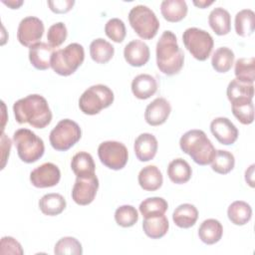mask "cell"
Returning a JSON list of instances; mask_svg holds the SVG:
<instances>
[{
    "mask_svg": "<svg viewBox=\"0 0 255 255\" xmlns=\"http://www.w3.org/2000/svg\"><path fill=\"white\" fill-rule=\"evenodd\" d=\"M115 220L122 227H130L138 220L137 210L131 205H122L116 209Z\"/></svg>",
    "mask_w": 255,
    "mask_h": 255,
    "instance_id": "obj_39",
    "label": "cell"
},
{
    "mask_svg": "<svg viewBox=\"0 0 255 255\" xmlns=\"http://www.w3.org/2000/svg\"><path fill=\"white\" fill-rule=\"evenodd\" d=\"M169 228V223L164 214L154 215L144 218L142 229L146 236L151 239H159L163 237Z\"/></svg>",
    "mask_w": 255,
    "mask_h": 255,
    "instance_id": "obj_22",
    "label": "cell"
},
{
    "mask_svg": "<svg viewBox=\"0 0 255 255\" xmlns=\"http://www.w3.org/2000/svg\"><path fill=\"white\" fill-rule=\"evenodd\" d=\"M227 98L232 104L240 100H253L254 97V85L241 83L238 80H232L227 87Z\"/></svg>",
    "mask_w": 255,
    "mask_h": 255,
    "instance_id": "obj_32",
    "label": "cell"
},
{
    "mask_svg": "<svg viewBox=\"0 0 255 255\" xmlns=\"http://www.w3.org/2000/svg\"><path fill=\"white\" fill-rule=\"evenodd\" d=\"M235 165L234 155L227 150L218 149L211 161V168L213 171L219 174L229 173Z\"/></svg>",
    "mask_w": 255,
    "mask_h": 255,
    "instance_id": "obj_37",
    "label": "cell"
},
{
    "mask_svg": "<svg viewBox=\"0 0 255 255\" xmlns=\"http://www.w3.org/2000/svg\"><path fill=\"white\" fill-rule=\"evenodd\" d=\"M98 155L101 162L113 170L124 168L128 159L127 146L116 140H107L100 143L98 147Z\"/></svg>",
    "mask_w": 255,
    "mask_h": 255,
    "instance_id": "obj_10",
    "label": "cell"
},
{
    "mask_svg": "<svg viewBox=\"0 0 255 255\" xmlns=\"http://www.w3.org/2000/svg\"><path fill=\"white\" fill-rule=\"evenodd\" d=\"M236 80L245 84H253L255 80V58H240L235 63Z\"/></svg>",
    "mask_w": 255,
    "mask_h": 255,
    "instance_id": "obj_33",
    "label": "cell"
},
{
    "mask_svg": "<svg viewBox=\"0 0 255 255\" xmlns=\"http://www.w3.org/2000/svg\"><path fill=\"white\" fill-rule=\"evenodd\" d=\"M128 21L137 36L143 40L152 39L159 29V21L155 13L144 5L132 7L128 13Z\"/></svg>",
    "mask_w": 255,
    "mask_h": 255,
    "instance_id": "obj_7",
    "label": "cell"
},
{
    "mask_svg": "<svg viewBox=\"0 0 255 255\" xmlns=\"http://www.w3.org/2000/svg\"><path fill=\"white\" fill-rule=\"evenodd\" d=\"M55 48L48 43L38 42L29 49V60L32 66L40 71L47 70L51 67V60Z\"/></svg>",
    "mask_w": 255,
    "mask_h": 255,
    "instance_id": "obj_17",
    "label": "cell"
},
{
    "mask_svg": "<svg viewBox=\"0 0 255 255\" xmlns=\"http://www.w3.org/2000/svg\"><path fill=\"white\" fill-rule=\"evenodd\" d=\"M51 11L57 14H63L69 12L74 4V0H56V1H48L47 2Z\"/></svg>",
    "mask_w": 255,
    "mask_h": 255,
    "instance_id": "obj_43",
    "label": "cell"
},
{
    "mask_svg": "<svg viewBox=\"0 0 255 255\" xmlns=\"http://www.w3.org/2000/svg\"><path fill=\"white\" fill-rule=\"evenodd\" d=\"M21 244L11 236H4L0 243V254H23Z\"/></svg>",
    "mask_w": 255,
    "mask_h": 255,
    "instance_id": "obj_42",
    "label": "cell"
},
{
    "mask_svg": "<svg viewBox=\"0 0 255 255\" xmlns=\"http://www.w3.org/2000/svg\"><path fill=\"white\" fill-rule=\"evenodd\" d=\"M115 54L114 46L103 38H98L90 44V55L93 61L98 64L108 63Z\"/></svg>",
    "mask_w": 255,
    "mask_h": 255,
    "instance_id": "obj_29",
    "label": "cell"
},
{
    "mask_svg": "<svg viewBox=\"0 0 255 255\" xmlns=\"http://www.w3.org/2000/svg\"><path fill=\"white\" fill-rule=\"evenodd\" d=\"M187 4L184 0H164L160 4V12L168 22H179L187 14Z\"/></svg>",
    "mask_w": 255,
    "mask_h": 255,
    "instance_id": "obj_23",
    "label": "cell"
},
{
    "mask_svg": "<svg viewBox=\"0 0 255 255\" xmlns=\"http://www.w3.org/2000/svg\"><path fill=\"white\" fill-rule=\"evenodd\" d=\"M15 120L18 124H29L35 128H44L52 121V112L47 100L38 94L29 95L13 105Z\"/></svg>",
    "mask_w": 255,
    "mask_h": 255,
    "instance_id": "obj_1",
    "label": "cell"
},
{
    "mask_svg": "<svg viewBox=\"0 0 255 255\" xmlns=\"http://www.w3.org/2000/svg\"><path fill=\"white\" fill-rule=\"evenodd\" d=\"M137 180L138 184L143 190L155 191L161 187L163 177L158 167L155 165H146L140 169Z\"/></svg>",
    "mask_w": 255,
    "mask_h": 255,
    "instance_id": "obj_20",
    "label": "cell"
},
{
    "mask_svg": "<svg viewBox=\"0 0 255 255\" xmlns=\"http://www.w3.org/2000/svg\"><path fill=\"white\" fill-rule=\"evenodd\" d=\"M85 60L84 47L79 43H71L64 49L54 52L51 68L60 76H70L83 64Z\"/></svg>",
    "mask_w": 255,
    "mask_h": 255,
    "instance_id": "obj_4",
    "label": "cell"
},
{
    "mask_svg": "<svg viewBox=\"0 0 255 255\" xmlns=\"http://www.w3.org/2000/svg\"><path fill=\"white\" fill-rule=\"evenodd\" d=\"M105 33L112 41L122 43L127 34L126 25L121 19L112 18L105 25Z\"/></svg>",
    "mask_w": 255,
    "mask_h": 255,
    "instance_id": "obj_40",
    "label": "cell"
},
{
    "mask_svg": "<svg viewBox=\"0 0 255 255\" xmlns=\"http://www.w3.org/2000/svg\"><path fill=\"white\" fill-rule=\"evenodd\" d=\"M182 42L188 52L198 61H205L213 49V38L205 30L190 27L182 34Z\"/></svg>",
    "mask_w": 255,
    "mask_h": 255,
    "instance_id": "obj_9",
    "label": "cell"
},
{
    "mask_svg": "<svg viewBox=\"0 0 255 255\" xmlns=\"http://www.w3.org/2000/svg\"><path fill=\"white\" fill-rule=\"evenodd\" d=\"M66 199L59 193H48L39 200V208L43 214L56 216L61 214L66 208Z\"/></svg>",
    "mask_w": 255,
    "mask_h": 255,
    "instance_id": "obj_28",
    "label": "cell"
},
{
    "mask_svg": "<svg viewBox=\"0 0 255 255\" xmlns=\"http://www.w3.org/2000/svg\"><path fill=\"white\" fill-rule=\"evenodd\" d=\"M114 93L106 85L98 84L88 88L79 99V108L85 114L94 116L114 103Z\"/></svg>",
    "mask_w": 255,
    "mask_h": 255,
    "instance_id": "obj_6",
    "label": "cell"
},
{
    "mask_svg": "<svg viewBox=\"0 0 255 255\" xmlns=\"http://www.w3.org/2000/svg\"><path fill=\"white\" fill-rule=\"evenodd\" d=\"M234 26L236 34L240 37H248L255 29V13L251 9L240 10L235 15Z\"/></svg>",
    "mask_w": 255,
    "mask_h": 255,
    "instance_id": "obj_31",
    "label": "cell"
},
{
    "mask_svg": "<svg viewBox=\"0 0 255 255\" xmlns=\"http://www.w3.org/2000/svg\"><path fill=\"white\" fill-rule=\"evenodd\" d=\"M157 91V82L148 74L137 75L131 82V92L139 100H146Z\"/></svg>",
    "mask_w": 255,
    "mask_h": 255,
    "instance_id": "obj_19",
    "label": "cell"
},
{
    "mask_svg": "<svg viewBox=\"0 0 255 255\" xmlns=\"http://www.w3.org/2000/svg\"><path fill=\"white\" fill-rule=\"evenodd\" d=\"M158 143L156 137L148 132L140 133L134 140L133 149L136 158L139 161H148L152 159L157 151Z\"/></svg>",
    "mask_w": 255,
    "mask_h": 255,
    "instance_id": "obj_18",
    "label": "cell"
},
{
    "mask_svg": "<svg viewBox=\"0 0 255 255\" xmlns=\"http://www.w3.org/2000/svg\"><path fill=\"white\" fill-rule=\"evenodd\" d=\"M254 164H251L249 166L248 169H246L245 171V180L246 182L251 186V187H254V177H253V174H254Z\"/></svg>",
    "mask_w": 255,
    "mask_h": 255,
    "instance_id": "obj_45",
    "label": "cell"
},
{
    "mask_svg": "<svg viewBox=\"0 0 255 255\" xmlns=\"http://www.w3.org/2000/svg\"><path fill=\"white\" fill-rule=\"evenodd\" d=\"M148 46L141 40H132L124 49V57L127 63L132 67H141L149 60Z\"/></svg>",
    "mask_w": 255,
    "mask_h": 255,
    "instance_id": "obj_16",
    "label": "cell"
},
{
    "mask_svg": "<svg viewBox=\"0 0 255 255\" xmlns=\"http://www.w3.org/2000/svg\"><path fill=\"white\" fill-rule=\"evenodd\" d=\"M213 3V1H193V4L201 9H204L206 7H208L209 5H211Z\"/></svg>",
    "mask_w": 255,
    "mask_h": 255,
    "instance_id": "obj_47",
    "label": "cell"
},
{
    "mask_svg": "<svg viewBox=\"0 0 255 255\" xmlns=\"http://www.w3.org/2000/svg\"><path fill=\"white\" fill-rule=\"evenodd\" d=\"M234 53L228 47H220L215 50L211 58V65L218 73L228 72L234 63Z\"/></svg>",
    "mask_w": 255,
    "mask_h": 255,
    "instance_id": "obj_34",
    "label": "cell"
},
{
    "mask_svg": "<svg viewBox=\"0 0 255 255\" xmlns=\"http://www.w3.org/2000/svg\"><path fill=\"white\" fill-rule=\"evenodd\" d=\"M167 208V201L164 198L157 196L148 197L141 201L139 204V212L144 218L164 214Z\"/></svg>",
    "mask_w": 255,
    "mask_h": 255,
    "instance_id": "obj_35",
    "label": "cell"
},
{
    "mask_svg": "<svg viewBox=\"0 0 255 255\" xmlns=\"http://www.w3.org/2000/svg\"><path fill=\"white\" fill-rule=\"evenodd\" d=\"M156 65L161 73L172 76L180 72L184 64V53L179 48L173 32L164 31L156 43Z\"/></svg>",
    "mask_w": 255,
    "mask_h": 255,
    "instance_id": "obj_2",
    "label": "cell"
},
{
    "mask_svg": "<svg viewBox=\"0 0 255 255\" xmlns=\"http://www.w3.org/2000/svg\"><path fill=\"white\" fill-rule=\"evenodd\" d=\"M179 146L199 165L211 163L216 152L212 142L201 129H190L183 133L179 139Z\"/></svg>",
    "mask_w": 255,
    "mask_h": 255,
    "instance_id": "obj_3",
    "label": "cell"
},
{
    "mask_svg": "<svg viewBox=\"0 0 255 255\" xmlns=\"http://www.w3.org/2000/svg\"><path fill=\"white\" fill-rule=\"evenodd\" d=\"M61 179L59 167L52 162H45L34 168L30 173L31 183L38 188L55 186Z\"/></svg>",
    "mask_w": 255,
    "mask_h": 255,
    "instance_id": "obj_13",
    "label": "cell"
},
{
    "mask_svg": "<svg viewBox=\"0 0 255 255\" xmlns=\"http://www.w3.org/2000/svg\"><path fill=\"white\" fill-rule=\"evenodd\" d=\"M167 175L173 183L183 184L191 178L192 169L186 160L178 157L169 162L167 166Z\"/></svg>",
    "mask_w": 255,
    "mask_h": 255,
    "instance_id": "obj_27",
    "label": "cell"
},
{
    "mask_svg": "<svg viewBox=\"0 0 255 255\" xmlns=\"http://www.w3.org/2000/svg\"><path fill=\"white\" fill-rule=\"evenodd\" d=\"M71 168L77 177H87L95 174L96 165L89 152L80 151L73 156Z\"/></svg>",
    "mask_w": 255,
    "mask_h": 255,
    "instance_id": "obj_26",
    "label": "cell"
},
{
    "mask_svg": "<svg viewBox=\"0 0 255 255\" xmlns=\"http://www.w3.org/2000/svg\"><path fill=\"white\" fill-rule=\"evenodd\" d=\"M210 130L214 137L222 144H233L238 138V129L227 118H215L210 124Z\"/></svg>",
    "mask_w": 255,
    "mask_h": 255,
    "instance_id": "obj_14",
    "label": "cell"
},
{
    "mask_svg": "<svg viewBox=\"0 0 255 255\" xmlns=\"http://www.w3.org/2000/svg\"><path fill=\"white\" fill-rule=\"evenodd\" d=\"M222 234L223 227L222 224L217 219H206L200 224L198 228L199 239L207 245L217 243L221 239Z\"/></svg>",
    "mask_w": 255,
    "mask_h": 255,
    "instance_id": "obj_25",
    "label": "cell"
},
{
    "mask_svg": "<svg viewBox=\"0 0 255 255\" xmlns=\"http://www.w3.org/2000/svg\"><path fill=\"white\" fill-rule=\"evenodd\" d=\"M198 218L197 208L190 203H183L177 206L172 213L174 224L180 228L192 227Z\"/></svg>",
    "mask_w": 255,
    "mask_h": 255,
    "instance_id": "obj_24",
    "label": "cell"
},
{
    "mask_svg": "<svg viewBox=\"0 0 255 255\" xmlns=\"http://www.w3.org/2000/svg\"><path fill=\"white\" fill-rule=\"evenodd\" d=\"M227 216L233 224L239 226L245 225L252 217V208L247 202L236 200L228 206Z\"/></svg>",
    "mask_w": 255,
    "mask_h": 255,
    "instance_id": "obj_30",
    "label": "cell"
},
{
    "mask_svg": "<svg viewBox=\"0 0 255 255\" xmlns=\"http://www.w3.org/2000/svg\"><path fill=\"white\" fill-rule=\"evenodd\" d=\"M82 130L80 126L70 120H61L50 132V143L58 151H66L74 146L81 138Z\"/></svg>",
    "mask_w": 255,
    "mask_h": 255,
    "instance_id": "obj_8",
    "label": "cell"
},
{
    "mask_svg": "<svg viewBox=\"0 0 255 255\" xmlns=\"http://www.w3.org/2000/svg\"><path fill=\"white\" fill-rule=\"evenodd\" d=\"M10 149H11V140L10 138L2 131L1 133V150H2V164H1V169L5 167L7 158L9 157L10 154Z\"/></svg>",
    "mask_w": 255,
    "mask_h": 255,
    "instance_id": "obj_44",
    "label": "cell"
},
{
    "mask_svg": "<svg viewBox=\"0 0 255 255\" xmlns=\"http://www.w3.org/2000/svg\"><path fill=\"white\" fill-rule=\"evenodd\" d=\"M44 34V24L42 20L34 16L23 18L18 26L17 39L25 47H31L38 43Z\"/></svg>",
    "mask_w": 255,
    "mask_h": 255,
    "instance_id": "obj_11",
    "label": "cell"
},
{
    "mask_svg": "<svg viewBox=\"0 0 255 255\" xmlns=\"http://www.w3.org/2000/svg\"><path fill=\"white\" fill-rule=\"evenodd\" d=\"M208 23L213 32L218 36L227 35L231 30V16L222 7H216L209 13Z\"/></svg>",
    "mask_w": 255,
    "mask_h": 255,
    "instance_id": "obj_21",
    "label": "cell"
},
{
    "mask_svg": "<svg viewBox=\"0 0 255 255\" xmlns=\"http://www.w3.org/2000/svg\"><path fill=\"white\" fill-rule=\"evenodd\" d=\"M233 116L242 124L250 125L254 121V105L252 100H240L231 104Z\"/></svg>",
    "mask_w": 255,
    "mask_h": 255,
    "instance_id": "obj_36",
    "label": "cell"
},
{
    "mask_svg": "<svg viewBox=\"0 0 255 255\" xmlns=\"http://www.w3.org/2000/svg\"><path fill=\"white\" fill-rule=\"evenodd\" d=\"M171 112L170 104L164 98H156L149 103L144 112L145 122L152 127L164 124Z\"/></svg>",
    "mask_w": 255,
    "mask_h": 255,
    "instance_id": "obj_15",
    "label": "cell"
},
{
    "mask_svg": "<svg viewBox=\"0 0 255 255\" xmlns=\"http://www.w3.org/2000/svg\"><path fill=\"white\" fill-rule=\"evenodd\" d=\"M13 141L19 158L26 163H33L40 159L45 151L44 141L28 128H19L13 134Z\"/></svg>",
    "mask_w": 255,
    "mask_h": 255,
    "instance_id": "obj_5",
    "label": "cell"
},
{
    "mask_svg": "<svg viewBox=\"0 0 255 255\" xmlns=\"http://www.w3.org/2000/svg\"><path fill=\"white\" fill-rule=\"evenodd\" d=\"M99 189V179L96 174L87 177H77L72 189V198L79 205L92 203Z\"/></svg>",
    "mask_w": 255,
    "mask_h": 255,
    "instance_id": "obj_12",
    "label": "cell"
},
{
    "mask_svg": "<svg viewBox=\"0 0 255 255\" xmlns=\"http://www.w3.org/2000/svg\"><path fill=\"white\" fill-rule=\"evenodd\" d=\"M5 5H7L8 7H10L11 9H18L24 2L23 1H14V0H10V1H2Z\"/></svg>",
    "mask_w": 255,
    "mask_h": 255,
    "instance_id": "obj_46",
    "label": "cell"
},
{
    "mask_svg": "<svg viewBox=\"0 0 255 255\" xmlns=\"http://www.w3.org/2000/svg\"><path fill=\"white\" fill-rule=\"evenodd\" d=\"M54 253L57 255H81L83 253L82 244L78 239L71 236H66L58 240L54 247Z\"/></svg>",
    "mask_w": 255,
    "mask_h": 255,
    "instance_id": "obj_38",
    "label": "cell"
},
{
    "mask_svg": "<svg viewBox=\"0 0 255 255\" xmlns=\"http://www.w3.org/2000/svg\"><path fill=\"white\" fill-rule=\"evenodd\" d=\"M68 31L67 27L63 22H58L50 26L47 33V40L49 45L53 48L61 46L67 39Z\"/></svg>",
    "mask_w": 255,
    "mask_h": 255,
    "instance_id": "obj_41",
    "label": "cell"
}]
</instances>
